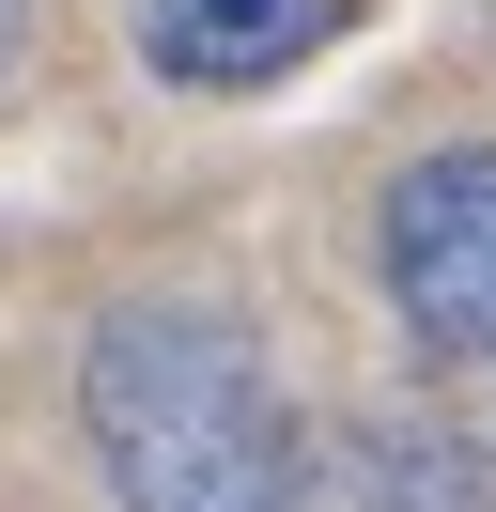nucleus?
Here are the masks:
<instances>
[{"instance_id":"f257e3e1","label":"nucleus","mask_w":496,"mask_h":512,"mask_svg":"<svg viewBox=\"0 0 496 512\" xmlns=\"http://www.w3.org/2000/svg\"><path fill=\"white\" fill-rule=\"evenodd\" d=\"M78 419L124 512H310V435L217 295H124L78 357Z\"/></svg>"},{"instance_id":"f03ea898","label":"nucleus","mask_w":496,"mask_h":512,"mask_svg":"<svg viewBox=\"0 0 496 512\" xmlns=\"http://www.w3.org/2000/svg\"><path fill=\"white\" fill-rule=\"evenodd\" d=\"M372 264H388L403 342L496 357V140H434V156H403L388 202H372Z\"/></svg>"},{"instance_id":"7ed1b4c3","label":"nucleus","mask_w":496,"mask_h":512,"mask_svg":"<svg viewBox=\"0 0 496 512\" xmlns=\"http://www.w3.org/2000/svg\"><path fill=\"white\" fill-rule=\"evenodd\" d=\"M341 0H140V32L171 78H202V94H264V78H295L310 47H326Z\"/></svg>"},{"instance_id":"20e7f679","label":"nucleus","mask_w":496,"mask_h":512,"mask_svg":"<svg viewBox=\"0 0 496 512\" xmlns=\"http://www.w3.org/2000/svg\"><path fill=\"white\" fill-rule=\"evenodd\" d=\"M357 512H496V466L450 419H372L357 435Z\"/></svg>"},{"instance_id":"39448f33","label":"nucleus","mask_w":496,"mask_h":512,"mask_svg":"<svg viewBox=\"0 0 496 512\" xmlns=\"http://www.w3.org/2000/svg\"><path fill=\"white\" fill-rule=\"evenodd\" d=\"M16 16H31V0H0V63H16Z\"/></svg>"}]
</instances>
